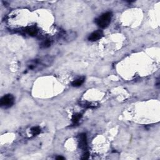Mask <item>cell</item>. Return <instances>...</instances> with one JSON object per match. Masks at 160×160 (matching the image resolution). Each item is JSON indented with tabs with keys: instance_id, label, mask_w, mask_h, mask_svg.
I'll return each mask as SVG.
<instances>
[{
	"instance_id": "11",
	"label": "cell",
	"mask_w": 160,
	"mask_h": 160,
	"mask_svg": "<svg viewBox=\"0 0 160 160\" xmlns=\"http://www.w3.org/2000/svg\"><path fill=\"white\" fill-rule=\"evenodd\" d=\"M90 156V153L88 152H86L85 154L83 155V156L81 158L82 159H88Z\"/></svg>"
},
{
	"instance_id": "9",
	"label": "cell",
	"mask_w": 160,
	"mask_h": 160,
	"mask_svg": "<svg viewBox=\"0 0 160 160\" xmlns=\"http://www.w3.org/2000/svg\"><path fill=\"white\" fill-rule=\"evenodd\" d=\"M51 45V41L49 40H46L45 41L42 42L41 44V46L43 48H49Z\"/></svg>"
},
{
	"instance_id": "6",
	"label": "cell",
	"mask_w": 160,
	"mask_h": 160,
	"mask_svg": "<svg viewBox=\"0 0 160 160\" xmlns=\"http://www.w3.org/2000/svg\"><path fill=\"white\" fill-rule=\"evenodd\" d=\"M85 77L79 78H78L77 80L73 81L72 82L71 85L74 87L80 86H81L82 85H83L84 82H85Z\"/></svg>"
},
{
	"instance_id": "5",
	"label": "cell",
	"mask_w": 160,
	"mask_h": 160,
	"mask_svg": "<svg viewBox=\"0 0 160 160\" xmlns=\"http://www.w3.org/2000/svg\"><path fill=\"white\" fill-rule=\"evenodd\" d=\"M80 106H82L84 108H95L98 105H96V103H93L89 101H81L80 102Z\"/></svg>"
},
{
	"instance_id": "12",
	"label": "cell",
	"mask_w": 160,
	"mask_h": 160,
	"mask_svg": "<svg viewBox=\"0 0 160 160\" xmlns=\"http://www.w3.org/2000/svg\"><path fill=\"white\" fill-rule=\"evenodd\" d=\"M56 159H58V160H64V158L62 157V156H58V157L56 158Z\"/></svg>"
},
{
	"instance_id": "10",
	"label": "cell",
	"mask_w": 160,
	"mask_h": 160,
	"mask_svg": "<svg viewBox=\"0 0 160 160\" xmlns=\"http://www.w3.org/2000/svg\"><path fill=\"white\" fill-rule=\"evenodd\" d=\"M31 131L32 135L33 136H36L40 133V132H41V129L38 126L33 127Z\"/></svg>"
},
{
	"instance_id": "4",
	"label": "cell",
	"mask_w": 160,
	"mask_h": 160,
	"mask_svg": "<svg viewBox=\"0 0 160 160\" xmlns=\"http://www.w3.org/2000/svg\"><path fill=\"white\" fill-rule=\"evenodd\" d=\"M103 36V33L102 31H96L93 32L88 37V40L91 41H98V40L101 39Z\"/></svg>"
},
{
	"instance_id": "1",
	"label": "cell",
	"mask_w": 160,
	"mask_h": 160,
	"mask_svg": "<svg viewBox=\"0 0 160 160\" xmlns=\"http://www.w3.org/2000/svg\"><path fill=\"white\" fill-rule=\"evenodd\" d=\"M111 18H112V13L111 12L105 13L102 14L99 18L96 19V23L100 28H106L110 23Z\"/></svg>"
},
{
	"instance_id": "2",
	"label": "cell",
	"mask_w": 160,
	"mask_h": 160,
	"mask_svg": "<svg viewBox=\"0 0 160 160\" xmlns=\"http://www.w3.org/2000/svg\"><path fill=\"white\" fill-rule=\"evenodd\" d=\"M14 98L13 95H6L1 98L0 100V105L1 107L4 108H8L11 107L14 104Z\"/></svg>"
},
{
	"instance_id": "3",
	"label": "cell",
	"mask_w": 160,
	"mask_h": 160,
	"mask_svg": "<svg viewBox=\"0 0 160 160\" xmlns=\"http://www.w3.org/2000/svg\"><path fill=\"white\" fill-rule=\"evenodd\" d=\"M78 145L81 149L85 150L87 148V138L85 133H81L79 135Z\"/></svg>"
},
{
	"instance_id": "7",
	"label": "cell",
	"mask_w": 160,
	"mask_h": 160,
	"mask_svg": "<svg viewBox=\"0 0 160 160\" xmlns=\"http://www.w3.org/2000/svg\"><path fill=\"white\" fill-rule=\"evenodd\" d=\"M82 114L81 113H75L73 115L72 117V122L73 123V124H77L79 122V121L80 120V119L81 118Z\"/></svg>"
},
{
	"instance_id": "8",
	"label": "cell",
	"mask_w": 160,
	"mask_h": 160,
	"mask_svg": "<svg viewBox=\"0 0 160 160\" xmlns=\"http://www.w3.org/2000/svg\"><path fill=\"white\" fill-rule=\"evenodd\" d=\"M26 32L31 36H35L38 33V30L35 27H30V28H27L26 30Z\"/></svg>"
}]
</instances>
